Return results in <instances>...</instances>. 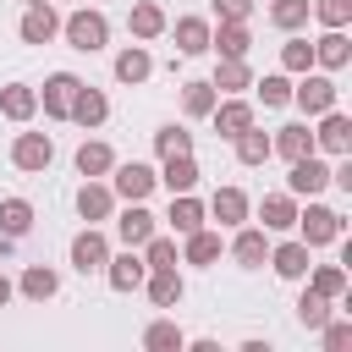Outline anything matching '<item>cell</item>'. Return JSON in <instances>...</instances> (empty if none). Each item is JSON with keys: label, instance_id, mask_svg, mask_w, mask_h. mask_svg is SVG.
Wrapping results in <instances>:
<instances>
[{"label": "cell", "instance_id": "6da1fadb", "mask_svg": "<svg viewBox=\"0 0 352 352\" xmlns=\"http://www.w3.org/2000/svg\"><path fill=\"white\" fill-rule=\"evenodd\" d=\"M60 38H66L72 50L94 55V50H104V44H110V16H104V11H94V6H77V11L60 22Z\"/></svg>", "mask_w": 352, "mask_h": 352}, {"label": "cell", "instance_id": "3957f363", "mask_svg": "<svg viewBox=\"0 0 352 352\" xmlns=\"http://www.w3.org/2000/svg\"><path fill=\"white\" fill-rule=\"evenodd\" d=\"M336 77L330 72H302V82H292V104L302 110V116H324V110H336Z\"/></svg>", "mask_w": 352, "mask_h": 352}, {"label": "cell", "instance_id": "7c38bea8", "mask_svg": "<svg viewBox=\"0 0 352 352\" xmlns=\"http://www.w3.org/2000/svg\"><path fill=\"white\" fill-rule=\"evenodd\" d=\"M209 121H214V132H220V138H236V132H248V126H253V104H248V99H236V94H220V99H214V110H209Z\"/></svg>", "mask_w": 352, "mask_h": 352}, {"label": "cell", "instance_id": "8d00e7d4", "mask_svg": "<svg viewBox=\"0 0 352 352\" xmlns=\"http://www.w3.org/2000/svg\"><path fill=\"white\" fill-rule=\"evenodd\" d=\"M214 99H220V94H214V82H204V77H198V82H182V110H187L192 121H209Z\"/></svg>", "mask_w": 352, "mask_h": 352}, {"label": "cell", "instance_id": "60d3db41", "mask_svg": "<svg viewBox=\"0 0 352 352\" xmlns=\"http://www.w3.org/2000/svg\"><path fill=\"white\" fill-rule=\"evenodd\" d=\"M330 308H336V302H330V297H319V292L308 286V292L297 297V319H302V330H319V324L330 319Z\"/></svg>", "mask_w": 352, "mask_h": 352}, {"label": "cell", "instance_id": "603a6c76", "mask_svg": "<svg viewBox=\"0 0 352 352\" xmlns=\"http://www.w3.org/2000/svg\"><path fill=\"white\" fill-rule=\"evenodd\" d=\"M0 116L16 121V126L33 121V116H38V88H28V82H6V88H0Z\"/></svg>", "mask_w": 352, "mask_h": 352}, {"label": "cell", "instance_id": "9a60e30c", "mask_svg": "<svg viewBox=\"0 0 352 352\" xmlns=\"http://www.w3.org/2000/svg\"><path fill=\"white\" fill-rule=\"evenodd\" d=\"M314 148H324V154H352V121L341 116V110H324L319 116V132H314Z\"/></svg>", "mask_w": 352, "mask_h": 352}, {"label": "cell", "instance_id": "4fadbf2b", "mask_svg": "<svg viewBox=\"0 0 352 352\" xmlns=\"http://www.w3.org/2000/svg\"><path fill=\"white\" fill-rule=\"evenodd\" d=\"M231 258L242 264V270H258L264 258H270V231L264 226H236V236H231Z\"/></svg>", "mask_w": 352, "mask_h": 352}, {"label": "cell", "instance_id": "d6a6232c", "mask_svg": "<svg viewBox=\"0 0 352 352\" xmlns=\"http://www.w3.org/2000/svg\"><path fill=\"white\" fill-rule=\"evenodd\" d=\"M28 231H33V204L28 198H0V236L22 242Z\"/></svg>", "mask_w": 352, "mask_h": 352}, {"label": "cell", "instance_id": "cb8c5ba5", "mask_svg": "<svg viewBox=\"0 0 352 352\" xmlns=\"http://www.w3.org/2000/svg\"><path fill=\"white\" fill-rule=\"evenodd\" d=\"M72 165H77V176H110L116 148H110L104 138H82V143H77V154H72Z\"/></svg>", "mask_w": 352, "mask_h": 352}, {"label": "cell", "instance_id": "7a4b0ae2", "mask_svg": "<svg viewBox=\"0 0 352 352\" xmlns=\"http://www.w3.org/2000/svg\"><path fill=\"white\" fill-rule=\"evenodd\" d=\"M308 248H330V242H341V231H346V220L336 214V209H324V204H308V209H297V226H292Z\"/></svg>", "mask_w": 352, "mask_h": 352}, {"label": "cell", "instance_id": "7dc6e473", "mask_svg": "<svg viewBox=\"0 0 352 352\" xmlns=\"http://www.w3.org/2000/svg\"><path fill=\"white\" fill-rule=\"evenodd\" d=\"M11 297H16V280H11V275H6V270H0V308H6V302H11Z\"/></svg>", "mask_w": 352, "mask_h": 352}, {"label": "cell", "instance_id": "d590c367", "mask_svg": "<svg viewBox=\"0 0 352 352\" xmlns=\"http://www.w3.org/2000/svg\"><path fill=\"white\" fill-rule=\"evenodd\" d=\"M253 94H258L264 110H286V104H292V77H286V72H270V77L253 82Z\"/></svg>", "mask_w": 352, "mask_h": 352}, {"label": "cell", "instance_id": "ffe728a7", "mask_svg": "<svg viewBox=\"0 0 352 352\" xmlns=\"http://www.w3.org/2000/svg\"><path fill=\"white\" fill-rule=\"evenodd\" d=\"M154 231H160V220H154V214H148L143 204H126V209L116 214V236H121L126 248H143V242H148Z\"/></svg>", "mask_w": 352, "mask_h": 352}, {"label": "cell", "instance_id": "277c9868", "mask_svg": "<svg viewBox=\"0 0 352 352\" xmlns=\"http://www.w3.org/2000/svg\"><path fill=\"white\" fill-rule=\"evenodd\" d=\"M154 165H143V160H116L110 165V192L116 198H126V204H143L148 192H154Z\"/></svg>", "mask_w": 352, "mask_h": 352}, {"label": "cell", "instance_id": "e575fe53", "mask_svg": "<svg viewBox=\"0 0 352 352\" xmlns=\"http://www.w3.org/2000/svg\"><path fill=\"white\" fill-rule=\"evenodd\" d=\"M214 94H242V88H253V72H248V60H226L220 55V66H214Z\"/></svg>", "mask_w": 352, "mask_h": 352}, {"label": "cell", "instance_id": "f1b7e54d", "mask_svg": "<svg viewBox=\"0 0 352 352\" xmlns=\"http://www.w3.org/2000/svg\"><path fill=\"white\" fill-rule=\"evenodd\" d=\"M270 154H280V160L292 165V160H302V154H314V132H308L302 121H292V126H280V132L270 138Z\"/></svg>", "mask_w": 352, "mask_h": 352}, {"label": "cell", "instance_id": "b9f144b4", "mask_svg": "<svg viewBox=\"0 0 352 352\" xmlns=\"http://www.w3.org/2000/svg\"><path fill=\"white\" fill-rule=\"evenodd\" d=\"M270 22H275L280 33H297V28L308 22V0H270Z\"/></svg>", "mask_w": 352, "mask_h": 352}, {"label": "cell", "instance_id": "ba28073f", "mask_svg": "<svg viewBox=\"0 0 352 352\" xmlns=\"http://www.w3.org/2000/svg\"><path fill=\"white\" fill-rule=\"evenodd\" d=\"M50 160H55V143H50V132H16V143H11V165L16 170H50Z\"/></svg>", "mask_w": 352, "mask_h": 352}, {"label": "cell", "instance_id": "52a82bcc", "mask_svg": "<svg viewBox=\"0 0 352 352\" xmlns=\"http://www.w3.org/2000/svg\"><path fill=\"white\" fill-rule=\"evenodd\" d=\"M104 258H110V236H104L99 226H88V231L72 236V270H77V275H99Z\"/></svg>", "mask_w": 352, "mask_h": 352}, {"label": "cell", "instance_id": "44dd1931", "mask_svg": "<svg viewBox=\"0 0 352 352\" xmlns=\"http://www.w3.org/2000/svg\"><path fill=\"white\" fill-rule=\"evenodd\" d=\"M165 33L176 38V55H204L209 50V16H176Z\"/></svg>", "mask_w": 352, "mask_h": 352}, {"label": "cell", "instance_id": "8fae6325", "mask_svg": "<svg viewBox=\"0 0 352 352\" xmlns=\"http://www.w3.org/2000/svg\"><path fill=\"white\" fill-rule=\"evenodd\" d=\"M143 275H148V264H143V253H138V248H126V253H110V258H104V280H110V292H138V286H143Z\"/></svg>", "mask_w": 352, "mask_h": 352}, {"label": "cell", "instance_id": "ee69618b", "mask_svg": "<svg viewBox=\"0 0 352 352\" xmlns=\"http://www.w3.org/2000/svg\"><path fill=\"white\" fill-rule=\"evenodd\" d=\"M308 16H319L324 28H346L352 22V0H308Z\"/></svg>", "mask_w": 352, "mask_h": 352}, {"label": "cell", "instance_id": "f35d334b", "mask_svg": "<svg viewBox=\"0 0 352 352\" xmlns=\"http://www.w3.org/2000/svg\"><path fill=\"white\" fill-rule=\"evenodd\" d=\"M308 286H314L319 297H330V302H341V297H346V264H319Z\"/></svg>", "mask_w": 352, "mask_h": 352}, {"label": "cell", "instance_id": "74e56055", "mask_svg": "<svg viewBox=\"0 0 352 352\" xmlns=\"http://www.w3.org/2000/svg\"><path fill=\"white\" fill-rule=\"evenodd\" d=\"M231 143H236V160H242V165H264V160H270V132H258V121H253L248 132H236Z\"/></svg>", "mask_w": 352, "mask_h": 352}, {"label": "cell", "instance_id": "5b68a950", "mask_svg": "<svg viewBox=\"0 0 352 352\" xmlns=\"http://www.w3.org/2000/svg\"><path fill=\"white\" fill-rule=\"evenodd\" d=\"M77 88H82V77H77V72H50V77H44V88H38L44 116H50V121H66V116H72Z\"/></svg>", "mask_w": 352, "mask_h": 352}, {"label": "cell", "instance_id": "c3c4849f", "mask_svg": "<svg viewBox=\"0 0 352 352\" xmlns=\"http://www.w3.org/2000/svg\"><path fill=\"white\" fill-rule=\"evenodd\" d=\"M28 6H44V0H28Z\"/></svg>", "mask_w": 352, "mask_h": 352}, {"label": "cell", "instance_id": "bcb514c9", "mask_svg": "<svg viewBox=\"0 0 352 352\" xmlns=\"http://www.w3.org/2000/svg\"><path fill=\"white\" fill-rule=\"evenodd\" d=\"M214 16L220 22H248L253 16V0H214Z\"/></svg>", "mask_w": 352, "mask_h": 352}, {"label": "cell", "instance_id": "7402d4cb", "mask_svg": "<svg viewBox=\"0 0 352 352\" xmlns=\"http://www.w3.org/2000/svg\"><path fill=\"white\" fill-rule=\"evenodd\" d=\"M209 50H220L226 60H248V50H253L248 22H220V28H209Z\"/></svg>", "mask_w": 352, "mask_h": 352}, {"label": "cell", "instance_id": "5bb4252c", "mask_svg": "<svg viewBox=\"0 0 352 352\" xmlns=\"http://www.w3.org/2000/svg\"><path fill=\"white\" fill-rule=\"evenodd\" d=\"M143 286H148V302H154V308H176V302L187 297V280H182V270H176V264L148 270V275H143Z\"/></svg>", "mask_w": 352, "mask_h": 352}, {"label": "cell", "instance_id": "ac0fdd59", "mask_svg": "<svg viewBox=\"0 0 352 352\" xmlns=\"http://www.w3.org/2000/svg\"><path fill=\"white\" fill-rule=\"evenodd\" d=\"M16 33H22V44H50V38L60 33L55 6H50V0H44V6H28V11H22V22H16Z\"/></svg>", "mask_w": 352, "mask_h": 352}, {"label": "cell", "instance_id": "d4e9b609", "mask_svg": "<svg viewBox=\"0 0 352 352\" xmlns=\"http://www.w3.org/2000/svg\"><path fill=\"white\" fill-rule=\"evenodd\" d=\"M148 77H154V55H148L143 44H126V50L116 55V82L138 88V82H148Z\"/></svg>", "mask_w": 352, "mask_h": 352}, {"label": "cell", "instance_id": "83f0119b", "mask_svg": "<svg viewBox=\"0 0 352 352\" xmlns=\"http://www.w3.org/2000/svg\"><path fill=\"white\" fill-rule=\"evenodd\" d=\"M352 60V44H346V33L341 28H324V38H314V66H324V72H341Z\"/></svg>", "mask_w": 352, "mask_h": 352}, {"label": "cell", "instance_id": "30bf717a", "mask_svg": "<svg viewBox=\"0 0 352 352\" xmlns=\"http://www.w3.org/2000/svg\"><path fill=\"white\" fill-rule=\"evenodd\" d=\"M77 214H82L88 226H99V220H110V214H116V192H110V182H104V176H88V182L77 187Z\"/></svg>", "mask_w": 352, "mask_h": 352}, {"label": "cell", "instance_id": "7bdbcfd3", "mask_svg": "<svg viewBox=\"0 0 352 352\" xmlns=\"http://www.w3.org/2000/svg\"><path fill=\"white\" fill-rule=\"evenodd\" d=\"M308 66H314V44H308V38H286V44H280V72H297V77H302Z\"/></svg>", "mask_w": 352, "mask_h": 352}, {"label": "cell", "instance_id": "1f68e13d", "mask_svg": "<svg viewBox=\"0 0 352 352\" xmlns=\"http://www.w3.org/2000/svg\"><path fill=\"white\" fill-rule=\"evenodd\" d=\"M165 220H170L176 236H187V231H198L209 214H204V204H198L192 192H170V214H165Z\"/></svg>", "mask_w": 352, "mask_h": 352}, {"label": "cell", "instance_id": "4dcf8cb0", "mask_svg": "<svg viewBox=\"0 0 352 352\" xmlns=\"http://www.w3.org/2000/svg\"><path fill=\"white\" fill-rule=\"evenodd\" d=\"M198 176H204V170H198V160H192V154H170V160H165V170H160L154 182H165L170 192H192V187H198Z\"/></svg>", "mask_w": 352, "mask_h": 352}, {"label": "cell", "instance_id": "e0dca14e", "mask_svg": "<svg viewBox=\"0 0 352 352\" xmlns=\"http://www.w3.org/2000/svg\"><path fill=\"white\" fill-rule=\"evenodd\" d=\"M126 28H132V38H138V44H154V38L170 28V16H165V6H154V0H138V6L126 11Z\"/></svg>", "mask_w": 352, "mask_h": 352}, {"label": "cell", "instance_id": "f6af8a7d", "mask_svg": "<svg viewBox=\"0 0 352 352\" xmlns=\"http://www.w3.org/2000/svg\"><path fill=\"white\" fill-rule=\"evenodd\" d=\"M319 341H324V352H346L352 346V319H324L319 324Z\"/></svg>", "mask_w": 352, "mask_h": 352}, {"label": "cell", "instance_id": "ab89813d", "mask_svg": "<svg viewBox=\"0 0 352 352\" xmlns=\"http://www.w3.org/2000/svg\"><path fill=\"white\" fill-rule=\"evenodd\" d=\"M154 154H160V160H170V154H192V132L176 126V121L160 126V132H154Z\"/></svg>", "mask_w": 352, "mask_h": 352}, {"label": "cell", "instance_id": "f546056e", "mask_svg": "<svg viewBox=\"0 0 352 352\" xmlns=\"http://www.w3.org/2000/svg\"><path fill=\"white\" fill-rule=\"evenodd\" d=\"M16 292H22L28 302H50V297L60 292V275H55L50 264H28V270H22V280H16Z\"/></svg>", "mask_w": 352, "mask_h": 352}, {"label": "cell", "instance_id": "4316f807", "mask_svg": "<svg viewBox=\"0 0 352 352\" xmlns=\"http://www.w3.org/2000/svg\"><path fill=\"white\" fill-rule=\"evenodd\" d=\"M214 258H220V231L198 226V231H187V236H182V264H198V270H209Z\"/></svg>", "mask_w": 352, "mask_h": 352}, {"label": "cell", "instance_id": "8992f818", "mask_svg": "<svg viewBox=\"0 0 352 352\" xmlns=\"http://www.w3.org/2000/svg\"><path fill=\"white\" fill-rule=\"evenodd\" d=\"M204 214H209L220 231H236V226L253 214V204H248V192H242V187H214V198L204 204Z\"/></svg>", "mask_w": 352, "mask_h": 352}, {"label": "cell", "instance_id": "836d02e7", "mask_svg": "<svg viewBox=\"0 0 352 352\" xmlns=\"http://www.w3.org/2000/svg\"><path fill=\"white\" fill-rule=\"evenodd\" d=\"M143 346H148V352H182V346H187V330H182L176 319H154V324L143 330Z\"/></svg>", "mask_w": 352, "mask_h": 352}, {"label": "cell", "instance_id": "2e32d148", "mask_svg": "<svg viewBox=\"0 0 352 352\" xmlns=\"http://www.w3.org/2000/svg\"><path fill=\"white\" fill-rule=\"evenodd\" d=\"M308 253H314V248H308L302 236H292V242L270 248V258H264V264H270L280 280H302V275H308Z\"/></svg>", "mask_w": 352, "mask_h": 352}, {"label": "cell", "instance_id": "9c48e42d", "mask_svg": "<svg viewBox=\"0 0 352 352\" xmlns=\"http://www.w3.org/2000/svg\"><path fill=\"white\" fill-rule=\"evenodd\" d=\"M324 187H330V165H324L319 154L292 160V176H286V192H292V198H314V192H324Z\"/></svg>", "mask_w": 352, "mask_h": 352}, {"label": "cell", "instance_id": "d6986e66", "mask_svg": "<svg viewBox=\"0 0 352 352\" xmlns=\"http://www.w3.org/2000/svg\"><path fill=\"white\" fill-rule=\"evenodd\" d=\"M66 121H77V126L99 132V126L110 121V99H104L99 88H88V82H82V88H77V99H72V116H66Z\"/></svg>", "mask_w": 352, "mask_h": 352}, {"label": "cell", "instance_id": "484cf974", "mask_svg": "<svg viewBox=\"0 0 352 352\" xmlns=\"http://www.w3.org/2000/svg\"><path fill=\"white\" fill-rule=\"evenodd\" d=\"M258 220H264V231H292L297 226V198L292 192H264L258 198Z\"/></svg>", "mask_w": 352, "mask_h": 352}]
</instances>
